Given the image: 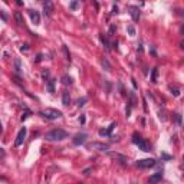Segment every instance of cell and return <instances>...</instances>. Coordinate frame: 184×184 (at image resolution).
Wrapping results in <instances>:
<instances>
[{
  "instance_id": "603a6c76",
  "label": "cell",
  "mask_w": 184,
  "mask_h": 184,
  "mask_svg": "<svg viewBox=\"0 0 184 184\" xmlns=\"http://www.w3.org/2000/svg\"><path fill=\"white\" fill-rule=\"evenodd\" d=\"M85 102H86V98L79 99V101H78V106H79V108H81V106H83V105H85Z\"/></svg>"
},
{
  "instance_id": "484cf974",
  "label": "cell",
  "mask_w": 184,
  "mask_h": 184,
  "mask_svg": "<svg viewBox=\"0 0 184 184\" xmlns=\"http://www.w3.org/2000/svg\"><path fill=\"white\" fill-rule=\"evenodd\" d=\"M69 7H71V9H76V7H78V1H72V3L69 4Z\"/></svg>"
},
{
  "instance_id": "8992f818",
  "label": "cell",
  "mask_w": 184,
  "mask_h": 184,
  "mask_svg": "<svg viewBox=\"0 0 184 184\" xmlns=\"http://www.w3.org/2000/svg\"><path fill=\"white\" fill-rule=\"evenodd\" d=\"M25 137H26V128L23 127L20 131H19V134H17V137H16V141H14V145L16 147H20V145L23 144V141H25Z\"/></svg>"
},
{
  "instance_id": "277c9868",
  "label": "cell",
  "mask_w": 184,
  "mask_h": 184,
  "mask_svg": "<svg viewBox=\"0 0 184 184\" xmlns=\"http://www.w3.org/2000/svg\"><path fill=\"white\" fill-rule=\"evenodd\" d=\"M135 165H137L138 168H151V167H154V165H155V160H153V158L138 160V161L135 163Z\"/></svg>"
},
{
  "instance_id": "d4e9b609",
  "label": "cell",
  "mask_w": 184,
  "mask_h": 184,
  "mask_svg": "<svg viewBox=\"0 0 184 184\" xmlns=\"http://www.w3.org/2000/svg\"><path fill=\"white\" fill-rule=\"evenodd\" d=\"M128 32H130L131 36H135V29H134V26H128Z\"/></svg>"
},
{
  "instance_id": "e575fe53",
  "label": "cell",
  "mask_w": 184,
  "mask_h": 184,
  "mask_svg": "<svg viewBox=\"0 0 184 184\" xmlns=\"http://www.w3.org/2000/svg\"><path fill=\"white\" fill-rule=\"evenodd\" d=\"M134 184H137V183H134Z\"/></svg>"
},
{
  "instance_id": "5b68a950",
  "label": "cell",
  "mask_w": 184,
  "mask_h": 184,
  "mask_svg": "<svg viewBox=\"0 0 184 184\" xmlns=\"http://www.w3.org/2000/svg\"><path fill=\"white\" fill-rule=\"evenodd\" d=\"M86 138H88V135H86L85 132H79V134H76V135L73 137L72 143L75 145H83L86 143Z\"/></svg>"
},
{
  "instance_id": "52a82bcc",
  "label": "cell",
  "mask_w": 184,
  "mask_h": 184,
  "mask_svg": "<svg viewBox=\"0 0 184 184\" xmlns=\"http://www.w3.org/2000/svg\"><path fill=\"white\" fill-rule=\"evenodd\" d=\"M27 12H29V16H30L32 22H33L35 25H39V23H40V14H39V12H36V10H33V9H30V10H27Z\"/></svg>"
},
{
  "instance_id": "f546056e",
  "label": "cell",
  "mask_w": 184,
  "mask_h": 184,
  "mask_svg": "<svg viewBox=\"0 0 184 184\" xmlns=\"http://www.w3.org/2000/svg\"><path fill=\"white\" fill-rule=\"evenodd\" d=\"M0 16H1V17H3V19H4V20H7V17H6V14L3 13V12H0Z\"/></svg>"
},
{
  "instance_id": "5bb4252c",
  "label": "cell",
  "mask_w": 184,
  "mask_h": 184,
  "mask_svg": "<svg viewBox=\"0 0 184 184\" xmlns=\"http://www.w3.org/2000/svg\"><path fill=\"white\" fill-rule=\"evenodd\" d=\"M62 102H63V105H69V102H71V95L68 91H63L62 93Z\"/></svg>"
},
{
  "instance_id": "44dd1931",
  "label": "cell",
  "mask_w": 184,
  "mask_h": 184,
  "mask_svg": "<svg viewBox=\"0 0 184 184\" xmlns=\"http://www.w3.org/2000/svg\"><path fill=\"white\" fill-rule=\"evenodd\" d=\"M115 127H117V124H115V122H112V124H111V125L108 127V130H106V132H108V135H109V134L112 132V130H114Z\"/></svg>"
},
{
  "instance_id": "1f68e13d",
  "label": "cell",
  "mask_w": 184,
  "mask_h": 184,
  "mask_svg": "<svg viewBox=\"0 0 184 184\" xmlns=\"http://www.w3.org/2000/svg\"><path fill=\"white\" fill-rule=\"evenodd\" d=\"M112 10H114L112 13H118V7H117V6H114V9H112Z\"/></svg>"
},
{
  "instance_id": "e0dca14e",
  "label": "cell",
  "mask_w": 184,
  "mask_h": 184,
  "mask_svg": "<svg viewBox=\"0 0 184 184\" xmlns=\"http://www.w3.org/2000/svg\"><path fill=\"white\" fill-rule=\"evenodd\" d=\"M101 42H102V45L105 46L106 51H109V49H111V48H109V42H108V39H106L104 35H101Z\"/></svg>"
},
{
  "instance_id": "4dcf8cb0",
  "label": "cell",
  "mask_w": 184,
  "mask_h": 184,
  "mask_svg": "<svg viewBox=\"0 0 184 184\" xmlns=\"http://www.w3.org/2000/svg\"><path fill=\"white\" fill-rule=\"evenodd\" d=\"M79 121H81V124H83V122H85V117H83V115H82V117H81V118H79Z\"/></svg>"
},
{
  "instance_id": "ba28073f",
  "label": "cell",
  "mask_w": 184,
  "mask_h": 184,
  "mask_svg": "<svg viewBox=\"0 0 184 184\" xmlns=\"http://www.w3.org/2000/svg\"><path fill=\"white\" fill-rule=\"evenodd\" d=\"M88 148L98 150V151H106V150H108V144H102V143H92V144L88 145Z\"/></svg>"
},
{
  "instance_id": "d6986e66",
  "label": "cell",
  "mask_w": 184,
  "mask_h": 184,
  "mask_svg": "<svg viewBox=\"0 0 184 184\" xmlns=\"http://www.w3.org/2000/svg\"><path fill=\"white\" fill-rule=\"evenodd\" d=\"M102 66H104V68H105V71H108V72H109V71H111V65H109V63H108V61H106L105 58H104V59H102Z\"/></svg>"
},
{
  "instance_id": "836d02e7",
  "label": "cell",
  "mask_w": 184,
  "mask_h": 184,
  "mask_svg": "<svg viewBox=\"0 0 184 184\" xmlns=\"http://www.w3.org/2000/svg\"><path fill=\"white\" fill-rule=\"evenodd\" d=\"M1 131H3V127H1V122H0V134H1Z\"/></svg>"
},
{
  "instance_id": "4316f807",
  "label": "cell",
  "mask_w": 184,
  "mask_h": 184,
  "mask_svg": "<svg viewBox=\"0 0 184 184\" xmlns=\"http://www.w3.org/2000/svg\"><path fill=\"white\" fill-rule=\"evenodd\" d=\"M170 89H171V91H173V92H171V93H174V96H178V95H180V92H178V89H175V88L173 89L171 86H170Z\"/></svg>"
},
{
  "instance_id": "9c48e42d",
  "label": "cell",
  "mask_w": 184,
  "mask_h": 184,
  "mask_svg": "<svg viewBox=\"0 0 184 184\" xmlns=\"http://www.w3.org/2000/svg\"><path fill=\"white\" fill-rule=\"evenodd\" d=\"M130 14H131L134 22H138V19H140V9L135 7V6H131L130 7Z\"/></svg>"
},
{
  "instance_id": "7402d4cb",
  "label": "cell",
  "mask_w": 184,
  "mask_h": 184,
  "mask_svg": "<svg viewBox=\"0 0 184 184\" xmlns=\"http://www.w3.org/2000/svg\"><path fill=\"white\" fill-rule=\"evenodd\" d=\"M4 157H6V151H4V150L0 147V161H3V160H4Z\"/></svg>"
},
{
  "instance_id": "8fae6325",
  "label": "cell",
  "mask_w": 184,
  "mask_h": 184,
  "mask_svg": "<svg viewBox=\"0 0 184 184\" xmlns=\"http://www.w3.org/2000/svg\"><path fill=\"white\" fill-rule=\"evenodd\" d=\"M43 12L46 16H52V12H53V4L52 1H46L45 4H43Z\"/></svg>"
},
{
  "instance_id": "2e32d148",
  "label": "cell",
  "mask_w": 184,
  "mask_h": 184,
  "mask_svg": "<svg viewBox=\"0 0 184 184\" xmlns=\"http://www.w3.org/2000/svg\"><path fill=\"white\" fill-rule=\"evenodd\" d=\"M62 83H63V85H71V83H72V78H71L69 75H63V76H62Z\"/></svg>"
},
{
  "instance_id": "7a4b0ae2",
  "label": "cell",
  "mask_w": 184,
  "mask_h": 184,
  "mask_svg": "<svg viewBox=\"0 0 184 184\" xmlns=\"http://www.w3.org/2000/svg\"><path fill=\"white\" fill-rule=\"evenodd\" d=\"M39 115H42L43 118L46 119H58L62 117V112L58 111V109H53V108H46V109L40 111Z\"/></svg>"
},
{
  "instance_id": "6da1fadb",
  "label": "cell",
  "mask_w": 184,
  "mask_h": 184,
  "mask_svg": "<svg viewBox=\"0 0 184 184\" xmlns=\"http://www.w3.org/2000/svg\"><path fill=\"white\" fill-rule=\"evenodd\" d=\"M45 138H46L48 141H62V140L68 138V132L61 130V128H55L52 131L46 132Z\"/></svg>"
},
{
  "instance_id": "f1b7e54d",
  "label": "cell",
  "mask_w": 184,
  "mask_h": 184,
  "mask_svg": "<svg viewBox=\"0 0 184 184\" xmlns=\"http://www.w3.org/2000/svg\"><path fill=\"white\" fill-rule=\"evenodd\" d=\"M14 65H16V71L19 72V71H20V62H19V61H16V62H14Z\"/></svg>"
},
{
  "instance_id": "3957f363",
  "label": "cell",
  "mask_w": 184,
  "mask_h": 184,
  "mask_svg": "<svg viewBox=\"0 0 184 184\" xmlns=\"http://www.w3.org/2000/svg\"><path fill=\"white\" fill-rule=\"evenodd\" d=\"M132 143H134L135 145H138L143 151H150V150H151V145L148 144L147 141H144V140H143L140 135H137V134H134V137H132Z\"/></svg>"
},
{
  "instance_id": "9a60e30c",
  "label": "cell",
  "mask_w": 184,
  "mask_h": 184,
  "mask_svg": "<svg viewBox=\"0 0 184 184\" xmlns=\"http://www.w3.org/2000/svg\"><path fill=\"white\" fill-rule=\"evenodd\" d=\"M48 91L53 93L55 92V79H49L48 81Z\"/></svg>"
},
{
  "instance_id": "d6a6232c",
  "label": "cell",
  "mask_w": 184,
  "mask_h": 184,
  "mask_svg": "<svg viewBox=\"0 0 184 184\" xmlns=\"http://www.w3.org/2000/svg\"><path fill=\"white\" fill-rule=\"evenodd\" d=\"M177 121H178V124H181V117L180 115H177Z\"/></svg>"
},
{
  "instance_id": "ffe728a7",
  "label": "cell",
  "mask_w": 184,
  "mask_h": 184,
  "mask_svg": "<svg viewBox=\"0 0 184 184\" xmlns=\"http://www.w3.org/2000/svg\"><path fill=\"white\" fill-rule=\"evenodd\" d=\"M49 75H51V72H49L48 69H45V71L42 72V78L45 79V81H49Z\"/></svg>"
},
{
  "instance_id": "4fadbf2b",
  "label": "cell",
  "mask_w": 184,
  "mask_h": 184,
  "mask_svg": "<svg viewBox=\"0 0 184 184\" xmlns=\"http://www.w3.org/2000/svg\"><path fill=\"white\" fill-rule=\"evenodd\" d=\"M14 20H16V23H17L19 26H22V25L25 23V20H23V14H22V12H16V13H14Z\"/></svg>"
},
{
  "instance_id": "7c38bea8",
  "label": "cell",
  "mask_w": 184,
  "mask_h": 184,
  "mask_svg": "<svg viewBox=\"0 0 184 184\" xmlns=\"http://www.w3.org/2000/svg\"><path fill=\"white\" fill-rule=\"evenodd\" d=\"M109 157L118 160V163H121L122 165H125V164H127V157H124V155H121V154H117V153H109Z\"/></svg>"
},
{
  "instance_id": "83f0119b",
  "label": "cell",
  "mask_w": 184,
  "mask_h": 184,
  "mask_svg": "<svg viewBox=\"0 0 184 184\" xmlns=\"http://www.w3.org/2000/svg\"><path fill=\"white\" fill-rule=\"evenodd\" d=\"M99 135H101V137H105V135H108V132H106V130H99Z\"/></svg>"
},
{
  "instance_id": "30bf717a",
  "label": "cell",
  "mask_w": 184,
  "mask_h": 184,
  "mask_svg": "<svg viewBox=\"0 0 184 184\" xmlns=\"http://www.w3.org/2000/svg\"><path fill=\"white\" fill-rule=\"evenodd\" d=\"M161 180H163V173H155L150 177L148 181H150V184H158Z\"/></svg>"
},
{
  "instance_id": "cb8c5ba5",
  "label": "cell",
  "mask_w": 184,
  "mask_h": 184,
  "mask_svg": "<svg viewBox=\"0 0 184 184\" xmlns=\"http://www.w3.org/2000/svg\"><path fill=\"white\" fill-rule=\"evenodd\" d=\"M29 115H30V111H29V109H26V111H25V114L22 115V121H25V119H26Z\"/></svg>"
},
{
  "instance_id": "ac0fdd59",
  "label": "cell",
  "mask_w": 184,
  "mask_h": 184,
  "mask_svg": "<svg viewBox=\"0 0 184 184\" xmlns=\"http://www.w3.org/2000/svg\"><path fill=\"white\" fill-rule=\"evenodd\" d=\"M157 73H158V71L157 69H153V73H151V82H157Z\"/></svg>"
}]
</instances>
